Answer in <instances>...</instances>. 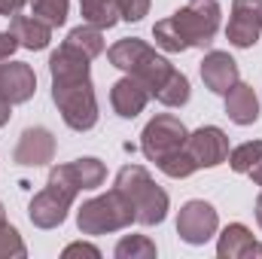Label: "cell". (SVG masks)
<instances>
[{"label":"cell","mask_w":262,"mask_h":259,"mask_svg":"<svg viewBox=\"0 0 262 259\" xmlns=\"http://www.w3.org/2000/svg\"><path fill=\"white\" fill-rule=\"evenodd\" d=\"M9 107H12V104H9V101H6V98L0 95V128H3L6 122H9Z\"/></svg>","instance_id":"d6a6232c"},{"label":"cell","mask_w":262,"mask_h":259,"mask_svg":"<svg viewBox=\"0 0 262 259\" xmlns=\"http://www.w3.org/2000/svg\"><path fill=\"white\" fill-rule=\"evenodd\" d=\"M152 98V92L137 79V76H122L116 85H113V92H110V104H113V110L122 116V119H134L137 113H143V107H146V101Z\"/></svg>","instance_id":"7c38bea8"},{"label":"cell","mask_w":262,"mask_h":259,"mask_svg":"<svg viewBox=\"0 0 262 259\" xmlns=\"http://www.w3.org/2000/svg\"><path fill=\"white\" fill-rule=\"evenodd\" d=\"M189 79L180 73V70H171V76L165 79V85L152 95L159 104H165V107H183L186 101H189Z\"/></svg>","instance_id":"44dd1931"},{"label":"cell","mask_w":262,"mask_h":259,"mask_svg":"<svg viewBox=\"0 0 262 259\" xmlns=\"http://www.w3.org/2000/svg\"><path fill=\"white\" fill-rule=\"evenodd\" d=\"M76 253H82V256H101V250L98 247H92V244H67L64 247V256H76Z\"/></svg>","instance_id":"f546056e"},{"label":"cell","mask_w":262,"mask_h":259,"mask_svg":"<svg viewBox=\"0 0 262 259\" xmlns=\"http://www.w3.org/2000/svg\"><path fill=\"white\" fill-rule=\"evenodd\" d=\"M79 180L73 174V165H55L49 171V183L43 192H37L31 198V207H28V217L34 226L40 229H55L67 220V210L73 204V198L79 192Z\"/></svg>","instance_id":"3957f363"},{"label":"cell","mask_w":262,"mask_h":259,"mask_svg":"<svg viewBox=\"0 0 262 259\" xmlns=\"http://www.w3.org/2000/svg\"><path fill=\"white\" fill-rule=\"evenodd\" d=\"M82 18L95 28H113L119 21V0H79Z\"/></svg>","instance_id":"ffe728a7"},{"label":"cell","mask_w":262,"mask_h":259,"mask_svg":"<svg viewBox=\"0 0 262 259\" xmlns=\"http://www.w3.org/2000/svg\"><path fill=\"white\" fill-rule=\"evenodd\" d=\"M216 226H220V220H216V210L207 204V201H186L183 207H180V217H177V235H180V241H186V244H204V241H210L213 235H216Z\"/></svg>","instance_id":"52a82bcc"},{"label":"cell","mask_w":262,"mask_h":259,"mask_svg":"<svg viewBox=\"0 0 262 259\" xmlns=\"http://www.w3.org/2000/svg\"><path fill=\"white\" fill-rule=\"evenodd\" d=\"M256 223L262 226V192H259V198H256Z\"/></svg>","instance_id":"e575fe53"},{"label":"cell","mask_w":262,"mask_h":259,"mask_svg":"<svg viewBox=\"0 0 262 259\" xmlns=\"http://www.w3.org/2000/svg\"><path fill=\"white\" fill-rule=\"evenodd\" d=\"M18 49V40L12 31H0V61H9V55Z\"/></svg>","instance_id":"f1b7e54d"},{"label":"cell","mask_w":262,"mask_h":259,"mask_svg":"<svg viewBox=\"0 0 262 259\" xmlns=\"http://www.w3.org/2000/svg\"><path fill=\"white\" fill-rule=\"evenodd\" d=\"M12 156H15V162L25 165V168H37V165L52 162V156H55V137H52V131L43 128V125L25 128Z\"/></svg>","instance_id":"9c48e42d"},{"label":"cell","mask_w":262,"mask_h":259,"mask_svg":"<svg viewBox=\"0 0 262 259\" xmlns=\"http://www.w3.org/2000/svg\"><path fill=\"white\" fill-rule=\"evenodd\" d=\"M250 177H253V183H256V186H262V162L253 168V171H250Z\"/></svg>","instance_id":"836d02e7"},{"label":"cell","mask_w":262,"mask_h":259,"mask_svg":"<svg viewBox=\"0 0 262 259\" xmlns=\"http://www.w3.org/2000/svg\"><path fill=\"white\" fill-rule=\"evenodd\" d=\"M156 256V244L146 235H125L116 244V259H152Z\"/></svg>","instance_id":"484cf974"},{"label":"cell","mask_w":262,"mask_h":259,"mask_svg":"<svg viewBox=\"0 0 262 259\" xmlns=\"http://www.w3.org/2000/svg\"><path fill=\"white\" fill-rule=\"evenodd\" d=\"M186 137H189V131H186V125L177 116L162 113V116H156L143 128V134H140V149H143V156L149 162H159V159L183 149L186 146Z\"/></svg>","instance_id":"8992f818"},{"label":"cell","mask_w":262,"mask_h":259,"mask_svg":"<svg viewBox=\"0 0 262 259\" xmlns=\"http://www.w3.org/2000/svg\"><path fill=\"white\" fill-rule=\"evenodd\" d=\"M134 223V207L116 186L107 195H98L92 201H85L76 213V226L82 235H107V232H119Z\"/></svg>","instance_id":"5b68a950"},{"label":"cell","mask_w":262,"mask_h":259,"mask_svg":"<svg viewBox=\"0 0 262 259\" xmlns=\"http://www.w3.org/2000/svg\"><path fill=\"white\" fill-rule=\"evenodd\" d=\"M171 70H174V67H171L168 58H162V55H156V49H149V52L140 58V64L131 70V76H137V79L156 95V92L165 85V79L171 76Z\"/></svg>","instance_id":"e0dca14e"},{"label":"cell","mask_w":262,"mask_h":259,"mask_svg":"<svg viewBox=\"0 0 262 259\" xmlns=\"http://www.w3.org/2000/svg\"><path fill=\"white\" fill-rule=\"evenodd\" d=\"M146 52H149V46H146L143 40H137V37H125V40H119V43L110 46L107 58H110V64L113 67H119V70L131 73L134 67L140 64V58H143Z\"/></svg>","instance_id":"ac0fdd59"},{"label":"cell","mask_w":262,"mask_h":259,"mask_svg":"<svg viewBox=\"0 0 262 259\" xmlns=\"http://www.w3.org/2000/svg\"><path fill=\"white\" fill-rule=\"evenodd\" d=\"M259 162H262V140H247V143L229 149V165L238 174H250Z\"/></svg>","instance_id":"7402d4cb"},{"label":"cell","mask_w":262,"mask_h":259,"mask_svg":"<svg viewBox=\"0 0 262 259\" xmlns=\"http://www.w3.org/2000/svg\"><path fill=\"white\" fill-rule=\"evenodd\" d=\"M216 256L220 259H244V256H262V244L250 235L247 226L232 223L223 229L220 244H216Z\"/></svg>","instance_id":"4fadbf2b"},{"label":"cell","mask_w":262,"mask_h":259,"mask_svg":"<svg viewBox=\"0 0 262 259\" xmlns=\"http://www.w3.org/2000/svg\"><path fill=\"white\" fill-rule=\"evenodd\" d=\"M259 34H262V15L232 6V18H229V28H226L229 43L238 46V49H250V46H256Z\"/></svg>","instance_id":"2e32d148"},{"label":"cell","mask_w":262,"mask_h":259,"mask_svg":"<svg viewBox=\"0 0 262 259\" xmlns=\"http://www.w3.org/2000/svg\"><path fill=\"white\" fill-rule=\"evenodd\" d=\"M116 189L125 195L134 207V223L140 226H156L168 217V192L152 183L146 168L140 165H125L116 174Z\"/></svg>","instance_id":"277c9868"},{"label":"cell","mask_w":262,"mask_h":259,"mask_svg":"<svg viewBox=\"0 0 262 259\" xmlns=\"http://www.w3.org/2000/svg\"><path fill=\"white\" fill-rule=\"evenodd\" d=\"M31 15L43 18L46 25L52 28H61L67 21V9H70V0H31Z\"/></svg>","instance_id":"d4e9b609"},{"label":"cell","mask_w":262,"mask_h":259,"mask_svg":"<svg viewBox=\"0 0 262 259\" xmlns=\"http://www.w3.org/2000/svg\"><path fill=\"white\" fill-rule=\"evenodd\" d=\"M201 79H204V85H207L210 92H216V95H226L235 82H241V79H238V64H235V58H232L229 52H220V49H213V52L204 55V61H201Z\"/></svg>","instance_id":"8fae6325"},{"label":"cell","mask_w":262,"mask_h":259,"mask_svg":"<svg viewBox=\"0 0 262 259\" xmlns=\"http://www.w3.org/2000/svg\"><path fill=\"white\" fill-rule=\"evenodd\" d=\"M186 153L195 159L198 168H216L229 159V137L216 125H204L186 137Z\"/></svg>","instance_id":"ba28073f"},{"label":"cell","mask_w":262,"mask_h":259,"mask_svg":"<svg viewBox=\"0 0 262 259\" xmlns=\"http://www.w3.org/2000/svg\"><path fill=\"white\" fill-rule=\"evenodd\" d=\"M226 116H229L235 125H253V122L259 119V101H256L253 85L235 82V85L226 92Z\"/></svg>","instance_id":"5bb4252c"},{"label":"cell","mask_w":262,"mask_h":259,"mask_svg":"<svg viewBox=\"0 0 262 259\" xmlns=\"http://www.w3.org/2000/svg\"><path fill=\"white\" fill-rule=\"evenodd\" d=\"M235 9H247V12H256L262 15V0H232Z\"/></svg>","instance_id":"4dcf8cb0"},{"label":"cell","mask_w":262,"mask_h":259,"mask_svg":"<svg viewBox=\"0 0 262 259\" xmlns=\"http://www.w3.org/2000/svg\"><path fill=\"white\" fill-rule=\"evenodd\" d=\"M220 31V3L216 0H192L183 9H177L171 18L156 21L152 37L156 46L165 52H186V49H204L213 43Z\"/></svg>","instance_id":"7a4b0ae2"},{"label":"cell","mask_w":262,"mask_h":259,"mask_svg":"<svg viewBox=\"0 0 262 259\" xmlns=\"http://www.w3.org/2000/svg\"><path fill=\"white\" fill-rule=\"evenodd\" d=\"M3 220H6V217H3V204H0V223H3Z\"/></svg>","instance_id":"d590c367"},{"label":"cell","mask_w":262,"mask_h":259,"mask_svg":"<svg viewBox=\"0 0 262 259\" xmlns=\"http://www.w3.org/2000/svg\"><path fill=\"white\" fill-rule=\"evenodd\" d=\"M49 73H52V101L67 128L92 131L98 125V101L92 89L89 58L61 43V49L52 52L49 58Z\"/></svg>","instance_id":"6da1fadb"},{"label":"cell","mask_w":262,"mask_h":259,"mask_svg":"<svg viewBox=\"0 0 262 259\" xmlns=\"http://www.w3.org/2000/svg\"><path fill=\"white\" fill-rule=\"evenodd\" d=\"M28 253V247H25V241H21V235L3 220L0 223V259H9V256H25Z\"/></svg>","instance_id":"4316f807"},{"label":"cell","mask_w":262,"mask_h":259,"mask_svg":"<svg viewBox=\"0 0 262 259\" xmlns=\"http://www.w3.org/2000/svg\"><path fill=\"white\" fill-rule=\"evenodd\" d=\"M28 0H0V15H15Z\"/></svg>","instance_id":"1f68e13d"},{"label":"cell","mask_w":262,"mask_h":259,"mask_svg":"<svg viewBox=\"0 0 262 259\" xmlns=\"http://www.w3.org/2000/svg\"><path fill=\"white\" fill-rule=\"evenodd\" d=\"M9 31L15 34L18 46H25V49H31V52L46 49L49 40H52V25H46V21L37 18V15H12Z\"/></svg>","instance_id":"9a60e30c"},{"label":"cell","mask_w":262,"mask_h":259,"mask_svg":"<svg viewBox=\"0 0 262 259\" xmlns=\"http://www.w3.org/2000/svg\"><path fill=\"white\" fill-rule=\"evenodd\" d=\"M156 165H159L168 177H174V180H183V177H189V174H195L198 171L195 159L186 153V146L177 149V153H171V156H165V159H159Z\"/></svg>","instance_id":"cb8c5ba5"},{"label":"cell","mask_w":262,"mask_h":259,"mask_svg":"<svg viewBox=\"0 0 262 259\" xmlns=\"http://www.w3.org/2000/svg\"><path fill=\"white\" fill-rule=\"evenodd\" d=\"M73 165V174H76V180H79V186L82 189H98L104 180H107V168L98 162V159H76V162H70Z\"/></svg>","instance_id":"603a6c76"},{"label":"cell","mask_w":262,"mask_h":259,"mask_svg":"<svg viewBox=\"0 0 262 259\" xmlns=\"http://www.w3.org/2000/svg\"><path fill=\"white\" fill-rule=\"evenodd\" d=\"M149 12V0H119V18L125 21H140Z\"/></svg>","instance_id":"83f0119b"},{"label":"cell","mask_w":262,"mask_h":259,"mask_svg":"<svg viewBox=\"0 0 262 259\" xmlns=\"http://www.w3.org/2000/svg\"><path fill=\"white\" fill-rule=\"evenodd\" d=\"M64 46L82 52V55L92 61V58H98V55L104 52V34H101V28H95V25L85 21V25H79V28H73V31L67 34Z\"/></svg>","instance_id":"d6986e66"},{"label":"cell","mask_w":262,"mask_h":259,"mask_svg":"<svg viewBox=\"0 0 262 259\" xmlns=\"http://www.w3.org/2000/svg\"><path fill=\"white\" fill-rule=\"evenodd\" d=\"M37 92V76L25 61H0V95L9 104H25Z\"/></svg>","instance_id":"30bf717a"}]
</instances>
